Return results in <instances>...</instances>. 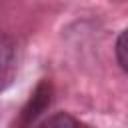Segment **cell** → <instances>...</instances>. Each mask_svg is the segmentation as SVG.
Returning a JSON list of instances; mask_svg holds the SVG:
<instances>
[{"instance_id": "2", "label": "cell", "mask_w": 128, "mask_h": 128, "mask_svg": "<svg viewBox=\"0 0 128 128\" xmlns=\"http://www.w3.org/2000/svg\"><path fill=\"white\" fill-rule=\"evenodd\" d=\"M36 128H88L84 122H80L78 118H74L72 114L66 112H56L48 118H44Z\"/></svg>"}, {"instance_id": "3", "label": "cell", "mask_w": 128, "mask_h": 128, "mask_svg": "<svg viewBox=\"0 0 128 128\" xmlns=\"http://www.w3.org/2000/svg\"><path fill=\"white\" fill-rule=\"evenodd\" d=\"M116 60H118L120 68L128 74V28L124 32H120V36L116 40Z\"/></svg>"}, {"instance_id": "1", "label": "cell", "mask_w": 128, "mask_h": 128, "mask_svg": "<svg viewBox=\"0 0 128 128\" xmlns=\"http://www.w3.org/2000/svg\"><path fill=\"white\" fill-rule=\"evenodd\" d=\"M18 72V52L10 36L0 34V92L12 86Z\"/></svg>"}]
</instances>
